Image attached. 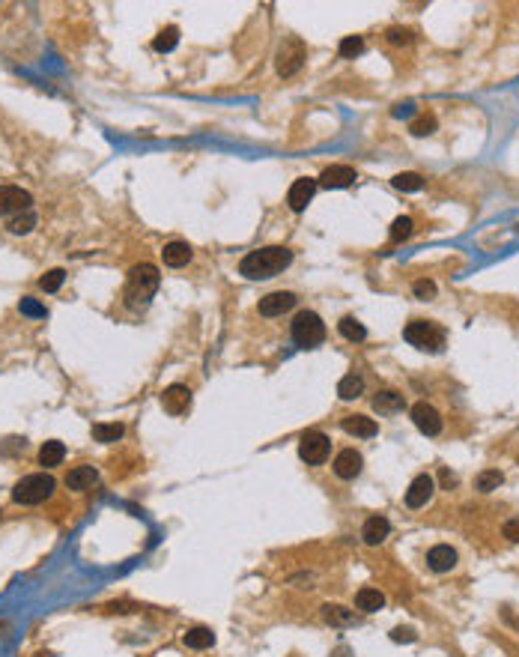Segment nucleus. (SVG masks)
<instances>
[{"instance_id":"nucleus-21","label":"nucleus","mask_w":519,"mask_h":657,"mask_svg":"<svg viewBox=\"0 0 519 657\" xmlns=\"http://www.w3.org/2000/svg\"><path fill=\"white\" fill-rule=\"evenodd\" d=\"M356 606L361 613H376V610H382L385 606V595L379 589H373V586H364V589H358V595H356Z\"/></svg>"},{"instance_id":"nucleus-32","label":"nucleus","mask_w":519,"mask_h":657,"mask_svg":"<svg viewBox=\"0 0 519 657\" xmlns=\"http://www.w3.org/2000/svg\"><path fill=\"white\" fill-rule=\"evenodd\" d=\"M337 328H340V335H344L346 340H364L367 338V328L356 317H344V320L337 323Z\"/></svg>"},{"instance_id":"nucleus-29","label":"nucleus","mask_w":519,"mask_h":657,"mask_svg":"<svg viewBox=\"0 0 519 657\" xmlns=\"http://www.w3.org/2000/svg\"><path fill=\"white\" fill-rule=\"evenodd\" d=\"M391 183H394V188H400V192H421V188H424V176L415 173V171H403Z\"/></svg>"},{"instance_id":"nucleus-24","label":"nucleus","mask_w":519,"mask_h":657,"mask_svg":"<svg viewBox=\"0 0 519 657\" xmlns=\"http://www.w3.org/2000/svg\"><path fill=\"white\" fill-rule=\"evenodd\" d=\"M323 618L328 625H337V627H346L356 622V613L346 610V606H340V603H325L323 606Z\"/></svg>"},{"instance_id":"nucleus-8","label":"nucleus","mask_w":519,"mask_h":657,"mask_svg":"<svg viewBox=\"0 0 519 657\" xmlns=\"http://www.w3.org/2000/svg\"><path fill=\"white\" fill-rule=\"evenodd\" d=\"M33 207V195L18 185H0V216H18Z\"/></svg>"},{"instance_id":"nucleus-38","label":"nucleus","mask_w":519,"mask_h":657,"mask_svg":"<svg viewBox=\"0 0 519 657\" xmlns=\"http://www.w3.org/2000/svg\"><path fill=\"white\" fill-rule=\"evenodd\" d=\"M412 293H415L418 299H433V296H436V284L430 281V278H421V281L412 284Z\"/></svg>"},{"instance_id":"nucleus-19","label":"nucleus","mask_w":519,"mask_h":657,"mask_svg":"<svg viewBox=\"0 0 519 657\" xmlns=\"http://www.w3.org/2000/svg\"><path fill=\"white\" fill-rule=\"evenodd\" d=\"M340 424H344V431L349 436H358V439H370L379 434V424L373 419H367V415H346Z\"/></svg>"},{"instance_id":"nucleus-18","label":"nucleus","mask_w":519,"mask_h":657,"mask_svg":"<svg viewBox=\"0 0 519 657\" xmlns=\"http://www.w3.org/2000/svg\"><path fill=\"white\" fill-rule=\"evenodd\" d=\"M192 245L188 242H182V239H173V242H168L164 245V251H161V257H164V266H170V269H180V266H185L188 260H192Z\"/></svg>"},{"instance_id":"nucleus-17","label":"nucleus","mask_w":519,"mask_h":657,"mask_svg":"<svg viewBox=\"0 0 519 657\" xmlns=\"http://www.w3.org/2000/svg\"><path fill=\"white\" fill-rule=\"evenodd\" d=\"M388 532H391V523L385 520L382 514H373V517H367V523L361 529V538H364V544L379 547L388 538Z\"/></svg>"},{"instance_id":"nucleus-35","label":"nucleus","mask_w":519,"mask_h":657,"mask_svg":"<svg viewBox=\"0 0 519 657\" xmlns=\"http://www.w3.org/2000/svg\"><path fill=\"white\" fill-rule=\"evenodd\" d=\"M18 311L24 314V317H33V320H42L45 314H48V308L42 305L39 299H33V296H24V299L18 302Z\"/></svg>"},{"instance_id":"nucleus-3","label":"nucleus","mask_w":519,"mask_h":657,"mask_svg":"<svg viewBox=\"0 0 519 657\" xmlns=\"http://www.w3.org/2000/svg\"><path fill=\"white\" fill-rule=\"evenodd\" d=\"M54 478L48 472H33V475H24L21 481L12 487V499L18 505H39L45 499H51L54 493Z\"/></svg>"},{"instance_id":"nucleus-31","label":"nucleus","mask_w":519,"mask_h":657,"mask_svg":"<svg viewBox=\"0 0 519 657\" xmlns=\"http://www.w3.org/2000/svg\"><path fill=\"white\" fill-rule=\"evenodd\" d=\"M361 51H364V39H361V36H344L340 45H337V54L344 57V60H356Z\"/></svg>"},{"instance_id":"nucleus-42","label":"nucleus","mask_w":519,"mask_h":657,"mask_svg":"<svg viewBox=\"0 0 519 657\" xmlns=\"http://www.w3.org/2000/svg\"><path fill=\"white\" fill-rule=\"evenodd\" d=\"M394 113H397V117H412V113H415V108H412V105H400Z\"/></svg>"},{"instance_id":"nucleus-13","label":"nucleus","mask_w":519,"mask_h":657,"mask_svg":"<svg viewBox=\"0 0 519 657\" xmlns=\"http://www.w3.org/2000/svg\"><path fill=\"white\" fill-rule=\"evenodd\" d=\"M293 305H296V293H289V290H277V293H269V296L260 299L257 311L263 314V317H281V314L289 311Z\"/></svg>"},{"instance_id":"nucleus-27","label":"nucleus","mask_w":519,"mask_h":657,"mask_svg":"<svg viewBox=\"0 0 519 657\" xmlns=\"http://www.w3.org/2000/svg\"><path fill=\"white\" fill-rule=\"evenodd\" d=\"M125 434V427L120 422H99L93 424V439L96 442H117Z\"/></svg>"},{"instance_id":"nucleus-1","label":"nucleus","mask_w":519,"mask_h":657,"mask_svg":"<svg viewBox=\"0 0 519 657\" xmlns=\"http://www.w3.org/2000/svg\"><path fill=\"white\" fill-rule=\"evenodd\" d=\"M289 263H293V251L284 245H269V248H257L248 251L239 263V275L251 278V281H263V278H272L277 272H284Z\"/></svg>"},{"instance_id":"nucleus-39","label":"nucleus","mask_w":519,"mask_h":657,"mask_svg":"<svg viewBox=\"0 0 519 657\" xmlns=\"http://www.w3.org/2000/svg\"><path fill=\"white\" fill-rule=\"evenodd\" d=\"M388 42H394V45H409V42H412V30H409V27H391V30H388Z\"/></svg>"},{"instance_id":"nucleus-25","label":"nucleus","mask_w":519,"mask_h":657,"mask_svg":"<svg viewBox=\"0 0 519 657\" xmlns=\"http://www.w3.org/2000/svg\"><path fill=\"white\" fill-rule=\"evenodd\" d=\"M403 407H406V400H403L400 391H379L373 398V410H379V412H397Z\"/></svg>"},{"instance_id":"nucleus-20","label":"nucleus","mask_w":519,"mask_h":657,"mask_svg":"<svg viewBox=\"0 0 519 657\" xmlns=\"http://www.w3.org/2000/svg\"><path fill=\"white\" fill-rule=\"evenodd\" d=\"M99 481V472H96V466H75V469L66 475V487L69 490H90L93 484Z\"/></svg>"},{"instance_id":"nucleus-5","label":"nucleus","mask_w":519,"mask_h":657,"mask_svg":"<svg viewBox=\"0 0 519 657\" xmlns=\"http://www.w3.org/2000/svg\"><path fill=\"white\" fill-rule=\"evenodd\" d=\"M403 338H406L412 347L430 350V352H439L442 347H445V332H442L436 323H427V320H412L406 328H403Z\"/></svg>"},{"instance_id":"nucleus-6","label":"nucleus","mask_w":519,"mask_h":657,"mask_svg":"<svg viewBox=\"0 0 519 657\" xmlns=\"http://www.w3.org/2000/svg\"><path fill=\"white\" fill-rule=\"evenodd\" d=\"M328 451H332V439H328L323 431H308L299 439V458L308 466H320L328 460Z\"/></svg>"},{"instance_id":"nucleus-30","label":"nucleus","mask_w":519,"mask_h":657,"mask_svg":"<svg viewBox=\"0 0 519 657\" xmlns=\"http://www.w3.org/2000/svg\"><path fill=\"white\" fill-rule=\"evenodd\" d=\"M9 233H15V236H24V233H30L33 227H36V216L27 209V212H18V216H12L9 219Z\"/></svg>"},{"instance_id":"nucleus-14","label":"nucleus","mask_w":519,"mask_h":657,"mask_svg":"<svg viewBox=\"0 0 519 657\" xmlns=\"http://www.w3.org/2000/svg\"><path fill=\"white\" fill-rule=\"evenodd\" d=\"M356 168H349V164H332V168H325L320 173V185L325 188H349L356 183Z\"/></svg>"},{"instance_id":"nucleus-9","label":"nucleus","mask_w":519,"mask_h":657,"mask_svg":"<svg viewBox=\"0 0 519 657\" xmlns=\"http://www.w3.org/2000/svg\"><path fill=\"white\" fill-rule=\"evenodd\" d=\"M161 407L164 412H170V415H185L188 410H192V388L188 386H180V383H173L161 391Z\"/></svg>"},{"instance_id":"nucleus-37","label":"nucleus","mask_w":519,"mask_h":657,"mask_svg":"<svg viewBox=\"0 0 519 657\" xmlns=\"http://www.w3.org/2000/svg\"><path fill=\"white\" fill-rule=\"evenodd\" d=\"M409 132H412V135H430V132H436V117H433V113H421L418 120H412Z\"/></svg>"},{"instance_id":"nucleus-11","label":"nucleus","mask_w":519,"mask_h":657,"mask_svg":"<svg viewBox=\"0 0 519 657\" xmlns=\"http://www.w3.org/2000/svg\"><path fill=\"white\" fill-rule=\"evenodd\" d=\"M412 422H415L418 431L427 434V436L442 434V415H439L436 407H430L427 400H421V403H415V407H412Z\"/></svg>"},{"instance_id":"nucleus-22","label":"nucleus","mask_w":519,"mask_h":657,"mask_svg":"<svg viewBox=\"0 0 519 657\" xmlns=\"http://www.w3.org/2000/svg\"><path fill=\"white\" fill-rule=\"evenodd\" d=\"M182 642H185L188 649H194V651H204V649L215 646V634H212L209 627H192V630H185Z\"/></svg>"},{"instance_id":"nucleus-7","label":"nucleus","mask_w":519,"mask_h":657,"mask_svg":"<svg viewBox=\"0 0 519 657\" xmlns=\"http://www.w3.org/2000/svg\"><path fill=\"white\" fill-rule=\"evenodd\" d=\"M305 45H301V39H287L281 48H277V72L284 75V78H289V75H296L301 66H305Z\"/></svg>"},{"instance_id":"nucleus-40","label":"nucleus","mask_w":519,"mask_h":657,"mask_svg":"<svg viewBox=\"0 0 519 657\" xmlns=\"http://www.w3.org/2000/svg\"><path fill=\"white\" fill-rule=\"evenodd\" d=\"M391 639L394 642H415L418 634H415V627H394L391 630Z\"/></svg>"},{"instance_id":"nucleus-33","label":"nucleus","mask_w":519,"mask_h":657,"mask_svg":"<svg viewBox=\"0 0 519 657\" xmlns=\"http://www.w3.org/2000/svg\"><path fill=\"white\" fill-rule=\"evenodd\" d=\"M501 481H504V475H501L499 469H484V472L477 475V481H475V484H477V490H480V493H492V490H499V484H501Z\"/></svg>"},{"instance_id":"nucleus-28","label":"nucleus","mask_w":519,"mask_h":657,"mask_svg":"<svg viewBox=\"0 0 519 657\" xmlns=\"http://www.w3.org/2000/svg\"><path fill=\"white\" fill-rule=\"evenodd\" d=\"M361 391H364V380H361L358 374H346L344 380L337 383V395L344 398V400H356Z\"/></svg>"},{"instance_id":"nucleus-4","label":"nucleus","mask_w":519,"mask_h":657,"mask_svg":"<svg viewBox=\"0 0 519 657\" xmlns=\"http://www.w3.org/2000/svg\"><path fill=\"white\" fill-rule=\"evenodd\" d=\"M293 340L301 350H313L325 340V323L316 311H301L293 320Z\"/></svg>"},{"instance_id":"nucleus-2","label":"nucleus","mask_w":519,"mask_h":657,"mask_svg":"<svg viewBox=\"0 0 519 657\" xmlns=\"http://www.w3.org/2000/svg\"><path fill=\"white\" fill-rule=\"evenodd\" d=\"M158 284H161L158 266H153V263H137V266L129 272V278H125V290H123L125 305L135 308V311L137 308H146L149 299L156 296Z\"/></svg>"},{"instance_id":"nucleus-23","label":"nucleus","mask_w":519,"mask_h":657,"mask_svg":"<svg viewBox=\"0 0 519 657\" xmlns=\"http://www.w3.org/2000/svg\"><path fill=\"white\" fill-rule=\"evenodd\" d=\"M63 458H66V446H63L60 439L42 442V448H39V463H42V466H60Z\"/></svg>"},{"instance_id":"nucleus-16","label":"nucleus","mask_w":519,"mask_h":657,"mask_svg":"<svg viewBox=\"0 0 519 657\" xmlns=\"http://www.w3.org/2000/svg\"><path fill=\"white\" fill-rule=\"evenodd\" d=\"M427 565H430V571L445 574V571H451V567L457 565V550L448 547V544H436V547H430V553H427Z\"/></svg>"},{"instance_id":"nucleus-26","label":"nucleus","mask_w":519,"mask_h":657,"mask_svg":"<svg viewBox=\"0 0 519 657\" xmlns=\"http://www.w3.org/2000/svg\"><path fill=\"white\" fill-rule=\"evenodd\" d=\"M176 42H180V27H176V24H168L164 30H158V36L153 39V48L158 54H168V51L176 48Z\"/></svg>"},{"instance_id":"nucleus-15","label":"nucleus","mask_w":519,"mask_h":657,"mask_svg":"<svg viewBox=\"0 0 519 657\" xmlns=\"http://www.w3.org/2000/svg\"><path fill=\"white\" fill-rule=\"evenodd\" d=\"M334 475L337 478H344V481H349V478H356L358 472H361V466H364V458L356 451V448H344L334 458Z\"/></svg>"},{"instance_id":"nucleus-10","label":"nucleus","mask_w":519,"mask_h":657,"mask_svg":"<svg viewBox=\"0 0 519 657\" xmlns=\"http://www.w3.org/2000/svg\"><path fill=\"white\" fill-rule=\"evenodd\" d=\"M316 188H320V183L311 180V176H301V180H296L293 185H289V192H287V204L293 212H305L308 204L313 200L316 195Z\"/></svg>"},{"instance_id":"nucleus-12","label":"nucleus","mask_w":519,"mask_h":657,"mask_svg":"<svg viewBox=\"0 0 519 657\" xmlns=\"http://www.w3.org/2000/svg\"><path fill=\"white\" fill-rule=\"evenodd\" d=\"M433 490H436V481L433 475H415L412 484L406 490V508H424V505L433 499Z\"/></svg>"},{"instance_id":"nucleus-41","label":"nucleus","mask_w":519,"mask_h":657,"mask_svg":"<svg viewBox=\"0 0 519 657\" xmlns=\"http://www.w3.org/2000/svg\"><path fill=\"white\" fill-rule=\"evenodd\" d=\"M501 535L508 538V541H513V544H519V517H513V520H508V523H504Z\"/></svg>"},{"instance_id":"nucleus-36","label":"nucleus","mask_w":519,"mask_h":657,"mask_svg":"<svg viewBox=\"0 0 519 657\" xmlns=\"http://www.w3.org/2000/svg\"><path fill=\"white\" fill-rule=\"evenodd\" d=\"M63 278H66V272H63V269H51V272H45L39 278V287L45 290V293H57V290L63 287Z\"/></svg>"},{"instance_id":"nucleus-34","label":"nucleus","mask_w":519,"mask_h":657,"mask_svg":"<svg viewBox=\"0 0 519 657\" xmlns=\"http://www.w3.org/2000/svg\"><path fill=\"white\" fill-rule=\"evenodd\" d=\"M412 231H415V221L409 216H400V219H394V224H391V239H394V242H406V239L412 236Z\"/></svg>"}]
</instances>
